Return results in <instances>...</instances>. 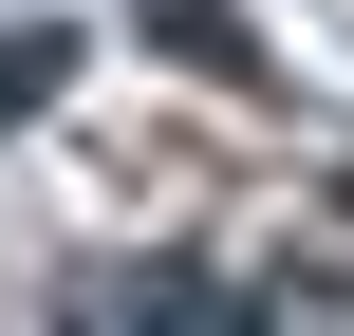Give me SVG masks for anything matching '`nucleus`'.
<instances>
[{
  "label": "nucleus",
  "instance_id": "obj_1",
  "mask_svg": "<svg viewBox=\"0 0 354 336\" xmlns=\"http://www.w3.org/2000/svg\"><path fill=\"white\" fill-rule=\"evenodd\" d=\"M149 37H168V56H187V75H261V37H243V19H224V0H149Z\"/></svg>",
  "mask_w": 354,
  "mask_h": 336
}]
</instances>
